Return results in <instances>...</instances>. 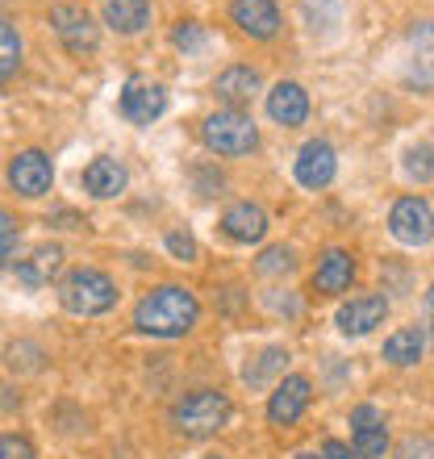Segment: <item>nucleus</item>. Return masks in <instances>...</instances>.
<instances>
[{
	"label": "nucleus",
	"mask_w": 434,
	"mask_h": 459,
	"mask_svg": "<svg viewBox=\"0 0 434 459\" xmlns=\"http://www.w3.org/2000/svg\"><path fill=\"white\" fill-rule=\"evenodd\" d=\"M351 438H355V455L360 459H385V451H388L385 413L376 410V405H355L351 410Z\"/></svg>",
	"instance_id": "9"
},
{
	"label": "nucleus",
	"mask_w": 434,
	"mask_h": 459,
	"mask_svg": "<svg viewBox=\"0 0 434 459\" xmlns=\"http://www.w3.org/2000/svg\"><path fill=\"white\" fill-rule=\"evenodd\" d=\"M426 326H430V339H434V289L426 292Z\"/></svg>",
	"instance_id": "34"
},
{
	"label": "nucleus",
	"mask_w": 434,
	"mask_h": 459,
	"mask_svg": "<svg viewBox=\"0 0 434 459\" xmlns=\"http://www.w3.org/2000/svg\"><path fill=\"white\" fill-rule=\"evenodd\" d=\"M209 459H226V455H209Z\"/></svg>",
	"instance_id": "36"
},
{
	"label": "nucleus",
	"mask_w": 434,
	"mask_h": 459,
	"mask_svg": "<svg viewBox=\"0 0 434 459\" xmlns=\"http://www.w3.org/2000/svg\"><path fill=\"white\" fill-rule=\"evenodd\" d=\"M168 251L176 255V259H184V264H193V259H196V238H193V234H184V230H171V234H168Z\"/></svg>",
	"instance_id": "30"
},
{
	"label": "nucleus",
	"mask_w": 434,
	"mask_h": 459,
	"mask_svg": "<svg viewBox=\"0 0 434 459\" xmlns=\"http://www.w3.org/2000/svg\"><path fill=\"white\" fill-rule=\"evenodd\" d=\"M393 459H434V447L426 443V438L413 435V438H405V443H401L397 455H393Z\"/></svg>",
	"instance_id": "32"
},
{
	"label": "nucleus",
	"mask_w": 434,
	"mask_h": 459,
	"mask_svg": "<svg viewBox=\"0 0 434 459\" xmlns=\"http://www.w3.org/2000/svg\"><path fill=\"white\" fill-rule=\"evenodd\" d=\"M422 347H426V339H422V330H397L393 339L385 342V359L393 363V368H413V363L422 359Z\"/></svg>",
	"instance_id": "22"
},
{
	"label": "nucleus",
	"mask_w": 434,
	"mask_h": 459,
	"mask_svg": "<svg viewBox=\"0 0 434 459\" xmlns=\"http://www.w3.org/2000/svg\"><path fill=\"white\" fill-rule=\"evenodd\" d=\"M22 67V38L4 17H0V80H9Z\"/></svg>",
	"instance_id": "23"
},
{
	"label": "nucleus",
	"mask_w": 434,
	"mask_h": 459,
	"mask_svg": "<svg viewBox=\"0 0 434 459\" xmlns=\"http://www.w3.org/2000/svg\"><path fill=\"white\" fill-rule=\"evenodd\" d=\"M63 267V251L59 247H38L30 259H22L17 264V280H22L25 289H42V284H50V276Z\"/></svg>",
	"instance_id": "19"
},
{
	"label": "nucleus",
	"mask_w": 434,
	"mask_h": 459,
	"mask_svg": "<svg viewBox=\"0 0 434 459\" xmlns=\"http://www.w3.org/2000/svg\"><path fill=\"white\" fill-rule=\"evenodd\" d=\"M196 314H201V305H196L193 292L180 289V284H163V289L146 292L138 301L134 326L143 334H155V339H180L196 326Z\"/></svg>",
	"instance_id": "1"
},
{
	"label": "nucleus",
	"mask_w": 434,
	"mask_h": 459,
	"mask_svg": "<svg viewBox=\"0 0 434 459\" xmlns=\"http://www.w3.org/2000/svg\"><path fill=\"white\" fill-rule=\"evenodd\" d=\"M80 180H84V193H92L97 201H108V196L126 193V168H121L117 159H108V155L92 159Z\"/></svg>",
	"instance_id": "16"
},
{
	"label": "nucleus",
	"mask_w": 434,
	"mask_h": 459,
	"mask_svg": "<svg viewBox=\"0 0 434 459\" xmlns=\"http://www.w3.org/2000/svg\"><path fill=\"white\" fill-rule=\"evenodd\" d=\"M267 113L276 126H301L309 117V92L292 80H280L272 92H267Z\"/></svg>",
	"instance_id": "14"
},
{
	"label": "nucleus",
	"mask_w": 434,
	"mask_h": 459,
	"mask_svg": "<svg viewBox=\"0 0 434 459\" xmlns=\"http://www.w3.org/2000/svg\"><path fill=\"white\" fill-rule=\"evenodd\" d=\"M59 301L75 317H97L117 305V284L105 272H97V267H72L59 280Z\"/></svg>",
	"instance_id": "2"
},
{
	"label": "nucleus",
	"mask_w": 434,
	"mask_h": 459,
	"mask_svg": "<svg viewBox=\"0 0 434 459\" xmlns=\"http://www.w3.org/2000/svg\"><path fill=\"white\" fill-rule=\"evenodd\" d=\"M0 459H34V443L22 435H0Z\"/></svg>",
	"instance_id": "29"
},
{
	"label": "nucleus",
	"mask_w": 434,
	"mask_h": 459,
	"mask_svg": "<svg viewBox=\"0 0 434 459\" xmlns=\"http://www.w3.org/2000/svg\"><path fill=\"white\" fill-rule=\"evenodd\" d=\"M42 359H47V355H42L38 342H13V347L4 351V363H9L13 372H38Z\"/></svg>",
	"instance_id": "25"
},
{
	"label": "nucleus",
	"mask_w": 434,
	"mask_h": 459,
	"mask_svg": "<svg viewBox=\"0 0 434 459\" xmlns=\"http://www.w3.org/2000/svg\"><path fill=\"white\" fill-rule=\"evenodd\" d=\"M385 317H388V301H385V297H380V292H363V297H351V301L338 309L334 322H338V330H343V334H355V339H360V334H372Z\"/></svg>",
	"instance_id": "10"
},
{
	"label": "nucleus",
	"mask_w": 434,
	"mask_h": 459,
	"mask_svg": "<svg viewBox=\"0 0 434 459\" xmlns=\"http://www.w3.org/2000/svg\"><path fill=\"white\" fill-rule=\"evenodd\" d=\"M284 363H289V351H284V347H267V351H259L247 368H242V380H247L251 388H264V385H272V376L284 372Z\"/></svg>",
	"instance_id": "21"
},
{
	"label": "nucleus",
	"mask_w": 434,
	"mask_h": 459,
	"mask_svg": "<svg viewBox=\"0 0 434 459\" xmlns=\"http://www.w3.org/2000/svg\"><path fill=\"white\" fill-rule=\"evenodd\" d=\"M230 17H234V25H239L242 34H251V38H276V30H280V9L272 0H234Z\"/></svg>",
	"instance_id": "13"
},
{
	"label": "nucleus",
	"mask_w": 434,
	"mask_h": 459,
	"mask_svg": "<svg viewBox=\"0 0 434 459\" xmlns=\"http://www.w3.org/2000/svg\"><path fill=\"white\" fill-rule=\"evenodd\" d=\"M221 230H226L230 242H264L267 234V213L251 201H239L221 213Z\"/></svg>",
	"instance_id": "15"
},
{
	"label": "nucleus",
	"mask_w": 434,
	"mask_h": 459,
	"mask_svg": "<svg viewBox=\"0 0 434 459\" xmlns=\"http://www.w3.org/2000/svg\"><path fill=\"white\" fill-rule=\"evenodd\" d=\"M388 230L401 247H426L434 238V213L422 196H401L393 213H388Z\"/></svg>",
	"instance_id": "5"
},
{
	"label": "nucleus",
	"mask_w": 434,
	"mask_h": 459,
	"mask_svg": "<svg viewBox=\"0 0 434 459\" xmlns=\"http://www.w3.org/2000/svg\"><path fill=\"white\" fill-rule=\"evenodd\" d=\"M213 92L226 100L230 109H242V105H251L255 92H259V72H255V67H226V72L213 80Z\"/></svg>",
	"instance_id": "18"
},
{
	"label": "nucleus",
	"mask_w": 434,
	"mask_h": 459,
	"mask_svg": "<svg viewBox=\"0 0 434 459\" xmlns=\"http://www.w3.org/2000/svg\"><path fill=\"white\" fill-rule=\"evenodd\" d=\"M297 459H322V455H314V451H301V455H297Z\"/></svg>",
	"instance_id": "35"
},
{
	"label": "nucleus",
	"mask_w": 434,
	"mask_h": 459,
	"mask_svg": "<svg viewBox=\"0 0 434 459\" xmlns=\"http://www.w3.org/2000/svg\"><path fill=\"white\" fill-rule=\"evenodd\" d=\"M163 109H168V92L155 80L134 75L130 84L121 88V117L134 121V126H151L155 117H163Z\"/></svg>",
	"instance_id": "6"
},
{
	"label": "nucleus",
	"mask_w": 434,
	"mask_h": 459,
	"mask_svg": "<svg viewBox=\"0 0 434 459\" xmlns=\"http://www.w3.org/2000/svg\"><path fill=\"white\" fill-rule=\"evenodd\" d=\"M405 176L418 184L434 180V143H418L405 151Z\"/></svg>",
	"instance_id": "24"
},
{
	"label": "nucleus",
	"mask_w": 434,
	"mask_h": 459,
	"mask_svg": "<svg viewBox=\"0 0 434 459\" xmlns=\"http://www.w3.org/2000/svg\"><path fill=\"white\" fill-rule=\"evenodd\" d=\"M50 25H55L59 42L72 50V55H92L100 42L92 17H88L84 9H75V4H55V9H50Z\"/></svg>",
	"instance_id": "7"
},
{
	"label": "nucleus",
	"mask_w": 434,
	"mask_h": 459,
	"mask_svg": "<svg viewBox=\"0 0 434 459\" xmlns=\"http://www.w3.org/2000/svg\"><path fill=\"white\" fill-rule=\"evenodd\" d=\"M351 280H355V259L347 251H326L317 259V272H314V289L326 292V297H334V292L351 289Z\"/></svg>",
	"instance_id": "17"
},
{
	"label": "nucleus",
	"mask_w": 434,
	"mask_h": 459,
	"mask_svg": "<svg viewBox=\"0 0 434 459\" xmlns=\"http://www.w3.org/2000/svg\"><path fill=\"white\" fill-rule=\"evenodd\" d=\"M305 405H309V380L305 376H284L276 393H272V401H267V418L276 426H292L305 413Z\"/></svg>",
	"instance_id": "12"
},
{
	"label": "nucleus",
	"mask_w": 434,
	"mask_h": 459,
	"mask_svg": "<svg viewBox=\"0 0 434 459\" xmlns=\"http://www.w3.org/2000/svg\"><path fill=\"white\" fill-rule=\"evenodd\" d=\"M292 171H297V180H301L305 188H326V184L334 180V171H338L334 146L322 143V138L305 143L301 151H297V163H292Z\"/></svg>",
	"instance_id": "11"
},
{
	"label": "nucleus",
	"mask_w": 434,
	"mask_h": 459,
	"mask_svg": "<svg viewBox=\"0 0 434 459\" xmlns=\"http://www.w3.org/2000/svg\"><path fill=\"white\" fill-rule=\"evenodd\" d=\"M105 22L117 34H138L151 22V0H105Z\"/></svg>",
	"instance_id": "20"
},
{
	"label": "nucleus",
	"mask_w": 434,
	"mask_h": 459,
	"mask_svg": "<svg viewBox=\"0 0 434 459\" xmlns=\"http://www.w3.org/2000/svg\"><path fill=\"white\" fill-rule=\"evenodd\" d=\"M322 459H355V455H351L347 443H338V438H330V443L322 447Z\"/></svg>",
	"instance_id": "33"
},
{
	"label": "nucleus",
	"mask_w": 434,
	"mask_h": 459,
	"mask_svg": "<svg viewBox=\"0 0 434 459\" xmlns=\"http://www.w3.org/2000/svg\"><path fill=\"white\" fill-rule=\"evenodd\" d=\"M171 42H176L180 50H188V55H193V50L205 47V30H201L196 22H180V25H176V34H171Z\"/></svg>",
	"instance_id": "27"
},
{
	"label": "nucleus",
	"mask_w": 434,
	"mask_h": 459,
	"mask_svg": "<svg viewBox=\"0 0 434 459\" xmlns=\"http://www.w3.org/2000/svg\"><path fill=\"white\" fill-rule=\"evenodd\" d=\"M226 422H230V397L217 393V388L184 393V397L171 405V426H176L184 438H209Z\"/></svg>",
	"instance_id": "3"
},
{
	"label": "nucleus",
	"mask_w": 434,
	"mask_h": 459,
	"mask_svg": "<svg viewBox=\"0 0 434 459\" xmlns=\"http://www.w3.org/2000/svg\"><path fill=\"white\" fill-rule=\"evenodd\" d=\"M13 247H17V221H13L9 213L0 209V264H4V259L13 255Z\"/></svg>",
	"instance_id": "31"
},
{
	"label": "nucleus",
	"mask_w": 434,
	"mask_h": 459,
	"mask_svg": "<svg viewBox=\"0 0 434 459\" xmlns=\"http://www.w3.org/2000/svg\"><path fill=\"white\" fill-rule=\"evenodd\" d=\"M9 184L13 193L22 196H47L50 184H55V168H50V159L42 155V151H22V155L9 163Z\"/></svg>",
	"instance_id": "8"
},
{
	"label": "nucleus",
	"mask_w": 434,
	"mask_h": 459,
	"mask_svg": "<svg viewBox=\"0 0 434 459\" xmlns=\"http://www.w3.org/2000/svg\"><path fill=\"white\" fill-rule=\"evenodd\" d=\"M410 42H413V50H418V59L434 63V22H418V25H413Z\"/></svg>",
	"instance_id": "28"
},
{
	"label": "nucleus",
	"mask_w": 434,
	"mask_h": 459,
	"mask_svg": "<svg viewBox=\"0 0 434 459\" xmlns=\"http://www.w3.org/2000/svg\"><path fill=\"white\" fill-rule=\"evenodd\" d=\"M255 272H259V276H289L292 272V251L289 247H267V251L259 255Z\"/></svg>",
	"instance_id": "26"
},
{
	"label": "nucleus",
	"mask_w": 434,
	"mask_h": 459,
	"mask_svg": "<svg viewBox=\"0 0 434 459\" xmlns=\"http://www.w3.org/2000/svg\"><path fill=\"white\" fill-rule=\"evenodd\" d=\"M201 138L213 155H251L255 146H259V130H255V121L247 117L242 109H221V113H209L201 121Z\"/></svg>",
	"instance_id": "4"
}]
</instances>
